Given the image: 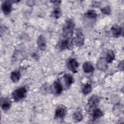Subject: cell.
Wrapping results in <instances>:
<instances>
[{
  "label": "cell",
  "mask_w": 124,
  "mask_h": 124,
  "mask_svg": "<svg viewBox=\"0 0 124 124\" xmlns=\"http://www.w3.org/2000/svg\"><path fill=\"white\" fill-rule=\"evenodd\" d=\"M104 114L102 111L98 108H96L92 111V116L93 120H96L103 116Z\"/></svg>",
  "instance_id": "cell-17"
},
{
  "label": "cell",
  "mask_w": 124,
  "mask_h": 124,
  "mask_svg": "<svg viewBox=\"0 0 124 124\" xmlns=\"http://www.w3.org/2000/svg\"><path fill=\"white\" fill-rule=\"evenodd\" d=\"M100 103V98L96 95H92L88 99L86 106V109L88 111H93L97 108Z\"/></svg>",
  "instance_id": "cell-2"
},
{
  "label": "cell",
  "mask_w": 124,
  "mask_h": 124,
  "mask_svg": "<svg viewBox=\"0 0 124 124\" xmlns=\"http://www.w3.org/2000/svg\"><path fill=\"white\" fill-rule=\"evenodd\" d=\"M41 90H42L43 92H44L45 93H47L49 90H51V87H49L47 84H45L42 86V88L41 89Z\"/></svg>",
  "instance_id": "cell-24"
},
{
  "label": "cell",
  "mask_w": 124,
  "mask_h": 124,
  "mask_svg": "<svg viewBox=\"0 0 124 124\" xmlns=\"http://www.w3.org/2000/svg\"><path fill=\"white\" fill-rule=\"evenodd\" d=\"M118 67L120 70H121L122 71L124 70V61H123L120 62L118 65Z\"/></svg>",
  "instance_id": "cell-25"
},
{
  "label": "cell",
  "mask_w": 124,
  "mask_h": 124,
  "mask_svg": "<svg viewBox=\"0 0 124 124\" xmlns=\"http://www.w3.org/2000/svg\"><path fill=\"white\" fill-rule=\"evenodd\" d=\"M30 3L28 2V1H27V4L30 6H32L33 4H34V1H31V0H30L29 1Z\"/></svg>",
  "instance_id": "cell-26"
},
{
  "label": "cell",
  "mask_w": 124,
  "mask_h": 124,
  "mask_svg": "<svg viewBox=\"0 0 124 124\" xmlns=\"http://www.w3.org/2000/svg\"><path fill=\"white\" fill-rule=\"evenodd\" d=\"M82 68L84 72L86 73L93 72L94 70V67L91 62H85L83 65Z\"/></svg>",
  "instance_id": "cell-15"
},
{
  "label": "cell",
  "mask_w": 124,
  "mask_h": 124,
  "mask_svg": "<svg viewBox=\"0 0 124 124\" xmlns=\"http://www.w3.org/2000/svg\"><path fill=\"white\" fill-rule=\"evenodd\" d=\"M27 92V90L26 87H21L15 90L12 93V96L15 101L18 102L25 98Z\"/></svg>",
  "instance_id": "cell-3"
},
{
  "label": "cell",
  "mask_w": 124,
  "mask_h": 124,
  "mask_svg": "<svg viewBox=\"0 0 124 124\" xmlns=\"http://www.w3.org/2000/svg\"><path fill=\"white\" fill-rule=\"evenodd\" d=\"M112 35L116 38H117L121 36L122 33V28L118 25H113L110 29Z\"/></svg>",
  "instance_id": "cell-12"
},
{
  "label": "cell",
  "mask_w": 124,
  "mask_h": 124,
  "mask_svg": "<svg viewBox=\"0 0 124 124\" xmlns=\"http://www.w3.org/2000/svg\"><path fill=\"white\" fill-rule=\"evenodd\" d=\"M63 78L65 82V87L67 89H69L71 85L74 83V79L73 77V76L69 74H65L63 76Z\"/></svg>",
  "instance_id": "cell-13"
},
{
  "label": "cell",
  "mask_w": 124,
  "mask_h": 124,
  "mask_svg": "<svg viewBox=\"0 0 124 124\" xmlns=\"http://www.w3.org/2000/svg\"><path fill=\"white\" fill-rule=\"evenodd\" d=\"M73 42V39H61L58 44V48L61 50L69 49L72 46Z\"/></svg>",
  "instance_id": "cell-6"
},
{
  "label": "cell",
  "mask_w": 124,
  "mask_h": 124,
  "mask_svg": "<svg viewBox=\"0 0 124 124\" xmlns=\"http://www.w3.org/2000/svg\"><path fill=\"white\" fill-rule=\"evenodd\" d=\"M83 115L79 110L76 111L73 114V119L75 122H79L83 120Z\"/></svg>",
  "instance_id": "cell-20"
},
{
  "label": "cell",
  "mask_w": 124,
  "mask_h": 124,
  "mask_svg": "<svg viewBox=\"0 0 124 124\" xmlns=\"http://www.w3.org/2000/svg\"><path fill=\"white\" fill-rule=\"evenodd\" d=\"M12 106V101L8 98H4L1 100V108L5 111H7Z\"/></svg>",
  "instance_id": "cell-11"
},
{
  "label": "cell",
  "mask_w": 124,
  "mask_h": 124,
  "mask_svg": "<svg viewBox=\"0 0 124 124\" xmlns=\"http://www.w3.org/2000/svg\"><path fill=\"white\" fill-rule=\"evenodd\" d=\"M96 67L97 69L100 71H106L108 68V63L106 59L103 57L99 58L96 62Z\"/></svg>",
  "instance_id": "cell-10"
},
{
  "label": "cell",
  "mask_w": 124,
  "mask_h": 124,
  "mask_svg": "<svg viewBox=\"0 0 124 124\" xmlns=\"http://www.w3.org/2000/svg\"><path fill=\"white\" fill-rule=\"evenodd\" d=\"M73 42L76 46L81 47L84 45V36L82 30L78 28L76 30V36L73 39Z\"/></svg>",
  "instance_id": "cell-4"
},
{
  "label": "cell",
  "mask_w": 124,
  "mask_h": 124,
  "mask_svg": "<svg viewBox=\"0 0 124 124\" xmlns=\"http://www.w3.org/2000/svg\"><path fill=\"white\" fill-rule=\"evenodd\" d=\"M13 2V1L11 0H5L2 3L1 8L4 15H8L11 13L12 11Z\"/></svg>",
  "instance_id": "cell-9"
},
{
  "label": "cell",
  "mask_w": 124,
  "mask_h": 124,
  "mask_svg": "<svg viewBox=\"0 0 124 124\" xmlns=\"http://www.w3.org/2000/svg\"><path fill=\"white\" fill-rule=\"evenodd\" d=\"M92 90V86L89 83H86L85 84L84 86L82 88V93L83 94L85 95H87L89 93H90Z\"/></svg>",
  "instance_id": "cell-22"
},
{
  "label": "cell",
  "mask_w": 124,
  "mask_h": 124,
  "mask_svg": "<svg viewBox=\"0 0 124 124\" xmlns=\"http://www.w3.org/2000/svg\"><path fill=\"white\" fill-rule=\"evenodd\" d=\"M106 60L108 63H111L115 59V54L112 50H108L107 52Z\"/></svg>",
  "instance_id": "cell-18"
},
{
  "label": "cell",
  "mask_w": 124,
  "mask_h": 124,
  "mask_svg": "<svg viewBox=\"0 0 124 124\" xmlns=\"http://www.w3.org/2000/svg\"><path fill=\"white\" fill-rule=\"evenodd\" d=\"M75 24L74 20L71 18H68L63 26L62 37L64 39H73Z\"/></svg>",
  "instance_id": "cell-1"
},
{
  "label": "cell",
  "mask_w": 124,
  "mask_h": 124,
  "mask_svg": "<svg viewBox=\"0 0 124 124\" xmlns=\"http://www.w3.org/2000/svg\"><path fill=\"white\" fill-rule=\"evenodd\" d=\"M51 90L56 95H59L62 93L63 86L59 79H57L53 82L52 86L51 87Z\"/></svg>",
  "instance_id": "cell-7"
},
{
  "label": "cell",
  "mask_w": 124,
  "mask_h": 124,
  "mask_svg": "<svg viewBox=\"0 0 124 124\" xmlns=\"http://www.w3.org/2000/svg\"><path fill=\"white\" fill-rule=\"evenodd\" d=\"M37 44L38 47L42 51H44L46 49V42L45 37L40 35L38 36L37 40Z\"/></svg>",
  "instance_id": "cell-14"
},
{
  "label": "cell",
  "mask_w": 124,
  "mask_h": 124,
  "mask_svg": "<svg viewBox=\"0 0 124 124\" xmlns=\"http://www.w3.org/2000/svg\"><path fill=\"white\" fill-rule=\"evenodd\" d=\"M21 77V75L20 71L18 70H15L11 72L10 78L13 82L16 83L20 80Z\"/></svg>",
  "instance_id": "cell-16"
},
{
  "label": "cell",
  "mask_w": 124,
  "mask_h": 124,
  "mask_svg": "<svg viewBox=\"0 0 124 124\" xmlns=\"http://www.w3.org/2000/svg\"><path fill=\"white\" fill-rule=\"evenodd\" d=\"M62 15V12L61 8L59 6L54 8L51 13V16L56 19L60 18Z\"/></svg>",
  "instance_id": "cell-19"
},
{
  "label": "cell",
  "mask_w": 124,
  "mask_h": 124,
  "mask_svg": "<svg viewBox=\"0 0 124 124\" xmlns=\"http://www.w3.org/2000/svg\"><path fill=\"white\" fill-rule=\"evenodd\" d=\"M67 67L69 70L72 71L73 73L78 72V68L79 64L75 59H70L66 63Z\"/></svg>",
  "instance_id": "cell-8"
},
{
  "label": "cell",
  "mask_w": 124,
  "mask_h": 124,
  "mask_svg": "<svg viewBox=\"0 0 124 124\" xmlns=\"http://www.w3.org/2000/svg\"><path fill=\"white\" fill-rule=\"evenodd\" d=\"M101 12L106 15H109L111 14V9L110 6L107 5L101 9Z\"/></svg>",
  "instance_id": "cell-23"
},
{
  "label": "cell",
  "mask_w": 124,
  "mask_h": 124,
  "mask_svg": "<svg viewBox=\"0 0 124 124\" xmlns=\"http://www.w3.org/2000/svg\"><path fill=\"white\" fill-rule=\"evenodd\" d=\"M85 16L88 18L96 19L97 16V14L94 10H89L85 14Z\"/></svg>",
  "instance_id": "cell-21"
},
{
  "label": "cell",
  "mask_w": 124,
  "mask_h": 124,
  "mask_svg": "<svg viewBox=\"0 0 124 124\" xmlns=\"http://www.w3.org/2000/svg\"><path fill=\"white\" fill-rule=\"evenodd\" d=\"M67 109L65 106L63 105H59L56 108L55 111V118L63 119L66 115Z\"/></svg>",
  "instance_id": "cell-5"
}]
</instances>
